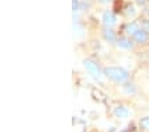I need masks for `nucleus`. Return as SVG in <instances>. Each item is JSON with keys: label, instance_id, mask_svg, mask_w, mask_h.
Segmentation results:
<instances>
[{"label": "nucleus", "instance_id": "obj_2", "mask_svg": "<svg viewBox=\"0 0 149 132\" xmlns=\"http://www.w3.org/2000/svg\"><path fill=\"white\" fill-rule=\"evenodd\" d=\"M84 66H85V68L88 69V72H89L93 78H99L100 76V71H99L97 64H95L93 61H91V60H85V61H84Z\"/></svg>", "mask_w": 149, "mask_h": 132}, {"label": "nucleus", "instance_id": "obj_9", "mask_svg": "<svg viewBox=\"0 0 149 132\" xmlns=\"http://www.w3.org/2000/svg\"><path fill=\"white\" fill-rule=\"evenodd\" d=\"M140 126H141V128H144V129H149V116L141 119V122H140Z\"/></svg>", "mask_w": 149, "mask_h": 132}, {"label": "nucleus", "instance_id": "obj_6", "mask_svg": "<svg viewBox=\"0 0 149 132\" xmlns=\"http://www.w3.org/2000/svg\"><path fill=\"white\" fill-rule=\"evenodd\" d=\"M125 31L128 32V34H136L139 29H137V24L136 23H132V24H128L127 25V28H125Z\"/></svg>", "mask_w": 149, "mask_h": 132}, {"label": "nucleus", "instance_id": "obj_3", "mask_svg": "<svg viewBox=\"0 0 149 132\" xmlns=\"http://www.w3.org/2000/svg\"><path fill=\"white\" fill-rule=\"evenodd\" d=\"M102 22H104V25L105 27H112V25L115 24V22H116V19H115V15L112 12H105L104 13V17H102Z\"/></svg>", "mask_w": 149, "mask_h": 132}, {"label": "nucleus", "instance_id": "obj_10", "mask_svg": "<svg viewBox=\"0 0 149 132\" xmlns=\"http://www.w3.org/2000/svg\"><path fill=\"white\" fill-rule=\"evenodd\" d=\"M77 0H72V8H73V11H76L77 10Z\"/></svg>", "mask_w": 149, "mask_h": 132}, {"label": "nucleus", "instance_id": "obj_1", "mask_svg": "<svg viewBox=\"0 0 149 132\" xmlns=\"http://www.w3.org/2000/svg\"><path fill=\"white\" fill-rule=\"evenodd\" d=\"M104 73H105L108 78L116 80V82H124V80H127V78H128V73L125 72L124 69L117 68V67H109V68H105Z\"/></svg>", "mask_w": 149, "mask_h": 132}, {"label": "nucleus", "instance_id": "obj_7", "mask_svg": "<svg viewBox=\"0 0 149 132\" xmlns=\"http://www.w3.org/2000/svg\"><path fill=\"white\" fill-rule=\"evenodd\" d=\"M104 36H105V39H107V40H109V41H113L116 39L115 32L111 31V29H107V31L104 32Z\"/></svg>", "mask_w": 149, "mask_h": 132}, {"label": "nucleus", "instance_id": "obj_8", "mask_svg": "<svg viewBox=\"0 0 149 132\" xmlns=\"http://www.w3.org/2000/svg\"><path fill=\"white\" fill-rule=\"evenodd\" d=\"M117 44H118V47H121V48H130V43L127 39H120Z\"/></svg>", "mask_w": 149, "mask_h": 132}, {"label": "nucleus", "instance_id": "obj_4", "mask_svg": "<svg viewBox=\"0 0 149 132\" xmlns=\"http://www.w3.org/2000/svg\"><path fill=\"white\" fill-rule=\"evenodd\" d=\"M133 36H134V40L139 41V43H144L148 39V34L145 31H137Z\"/></svg>", "mask_w": 149, "mask_h": 132}, {"label": "nucleus", "instance_id": "obj_11", "mask_svg": "<svg viewBox=\"0 0 149 132\" xmlns=\"http://www.w3.org/2000/svg\"><path fill=\"white\" fill-rule=\"evenodd\" d=\"M101 1H102V3H108L109 0H101Z\"/></svg>", "mask_w": 149, "mask_h": 132}, {"label": "nucleus", "instance_id": "obj_5", "mask_svg": "<svg viewBox=\"0 0 149 132\" xmlns=\"http://www.w3.org/2000/svg\"><path fill=\"white\" fill-rule=\"evenodd\" d=\"M115 115L117 117H127L128 116V110L124 107H117L115 110Z\"/></svg>", "mask_w": 149, "mask_h": 132}]
</instances>
